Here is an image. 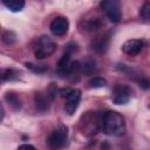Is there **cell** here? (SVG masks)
<instances>
[{"label":"cell","instance_id":"12","mask_svg":"<svg viewBox=\"0 0 150 150\" xmlns=\"http://www.w3.org/2000/svg\"><path fill=\"white\" fill-rule=\"evenodd\" d=\"M5 100L7 101V103L11 105V108L14 111H18V110L21 109V105H22L21 104V100H20V97L16 94H14V93H7L5 95Z\"/></svg>","mask_w":150,"mask_h":150},{"label":"cell","instance_id":"7","mask_svg":"<svg viewBox=\"0 0 150 150\" xmlns=\"http://www.w3.org/2000/svg\"><path fill=\"white\" fill-rule=\"evenodd\" d=\"M130 96H131V90L129 87L127 86H122V84H118L112 90V102L117 105H121V104H125L129 102L130 100Z\"/></svg>","mask_w":150,"mask_h":150},{"label":"cell","instance_id":"11","mask_svg":"<svg viewBox=\"0 0 150 150\" xmlns=\"http://www.w3.org/2000/svg\"><path fill=\"white\" fill-rule=\"evenodd\" d=\"M103 25L102 19L97 15H94L89 19H83V29L88 32H94L98 28H101Z\"/></svg>","mask_w":150,"mask_h":150},{"label":"cell","instance_id":"5","mask_svg":"<svg viewBox=\"0 0 150 150\" xmlns=\"http://www.w3.org/2000/svg\"><path fill=\"white\" fill-rule=\"evenodd\" d=\"M80 101H81V90L70 89V91L66 97V104H64V111L67 112V115L71 116L76 111V109L79 108Z\"/></svg>","mask_w":150,"mask_h":150},{"label":"cell","instance_id":"2","mask_svg":"<svg viewBox=\"0 0 150 150\" xmlns=\"http://www.w3.org/2000/svg\"><path fill=\"white\" fill-rule=\"evenodd\" d=\"M55 50H56V43L49 36L43 35L38 40V43L34 49V55L36 59L42 60L50 56Z\"/></svg>","mask_w":150,"mask_h":150},{"label":"cell","instance_id":"4","mask_svg":"<svg viewBox=\"0 0 150 150\" xmlns=\"http://www.w3.org/2000/svg\"><path fill=\"white\" fill-rule=\"evenodd\" d=\"M101 8L107 14L108 19L111 22H118L121 20L122 13H121V4L116 0H103L100 2Z\"/></svg>","mask_w":150,"mask_h":150},{"label":"cell","instance_id":"20","mask_svg":"<svg viewBox=\"0 0 150 150\" xmlns=\"http://www.w3.org/2000/svg\"><path fill=\"white\" fill-rule=\"evenodd\" d=\"M18 150H36V148L33 146L32 144H22L18 148Z\"/></svg>","mask_w":150,"mask_h":150},{"label":"cell","instance_id":"17","mask_svg":"<svg viewBox=\"0 0 150 150\" xmlns=\"http://www.w3.org/2000/svg\"><path fill=\"white\" fill-rule=\"evenodd\" d=\"M2 41H4L6 45H12V43H14V42L16 41V35H15V33L12 32V30H6V32H4V34H2Z\"/></svg>","mask_w":150,"mask_h":150},{"label":"cell","instance_id":"19","mask_svg":"<svg viewBox=\"0 0 150 150\" xmlns=\"http://www.w3.org/2000/svg\"><path fill=\"white\" fill-rule=\"evenodd\" d=\"M139 14L145 20L150 19V1H146L143 4V6L141 7V11H139Z\"/></svg>","mask_w":150,"mask_h":150},{"label":"cell","instance_id":"1","mask_svg":"<svg viewBox=\"0 0 150 150\" xmlns=\"http://www.w3.org/2000/svg\"><path fill=\"white\" fill-rule=\"evenodd\" d=\"M124 117L116 111H107L101 115V130L107 135L121 136L125 132Z\"/></svg>","mask_w":150,"mask_h":150},{"label":"cell","instance_id":"9","mask_svg":"<svg viewBox=\"0 0 150 150\" xmlns=\"http://www.w3.org/2000/svg\"><path fill=\"white\" fill-rule=\"evenodd\" d=\"M50 100H52V97L48 95V93H47V95L43 93H40V91L34 94V103L39 111H47L50 105V103H49Z\"/></svg>","mask_w":150,"mask_h":150},{"label":"cell","instance_id":"10","mask_svg":"<svg viewBox=\"0 0 150 150\" xmlns=\"http://www.w3.org/2000/svg\"><path fill=\"white\" fill-rule=\"evenodd\" d=\"M108 46H109V38L108 35H100V36H96L93 41H91V47L93 49L98 53V54H102V53H105L107 49H108Z\"/></svg>","mask_w":150,"mask_h":150},{"label":"cell","instance_id":"22","mask_svg":"<svg viewBox=\"0 0 150 150\" xmlns=\"http://www.w3.org/2000/svg\"><path fill=\"white\" fill-rule=\"evenodd\" d=\"M149 108H150V105H149Z\"/></svg>","mask_w":150,"mask_h":150},{"label":"cell","instance_id":"15","mask_svg":"<svg viewBox=\"0 0 150 150\" xmlns=\"http://www.w3.org/2000/svg\"><path fill=\"white\" fill-rule=\"evenodd\" d=\"M88 84H89L90 88H94V89L103 88V87L107 86V80L104 77H101V76H95V77H93V79L89 80Z\"/></svg>","mask_w":150,"mask_h":150},{"label":"cell","instance_id":"6","mask_svg":"<svg viewBox=\"0 0 150 150\" xmlns=\"http://www.w3.org/2000/svg\"><path fill=\"white\" fill-rule=\"evenodd\" d=\"M49 29L55 36H63L69 29V21L66 16H56L49 26Z\"/></svg>","mask_w":150,"mask_h":150},{"label":"cell","instance_id":"14","mask_svg":"<svg viewBox=\"0 0 150 150\" xmlns=\"http://www.w3.org/2000/svg\"><path fill=\"white\" fill-rule=\"evenodd\" d=\"M20 71L14 69V68H7L4 69L1 73V80L2 81H12V80H16L19 77Z\"/></svg>","mask_w":150,"mask_h":150},{"label":"cell","instance_id":"21","mask_svg":"<svg viewBox=\"0 0 150 150\" xmlns=\"http://www.w3.org/2000/svg\"><path fill=\"white\" fill-rule=\"evenodd\" d=\"M139 86H141L142 88H144V89H148V88L150 87V83H149V81H148L146 79H141V80H139Z\"/></svg>","mask_w":150,"mask_h":150},{"label":"cell","instance_id":"16","mask_svg":"<svg viewBox=\"0 0 150 150\" xmlns=\"http://www.w3.org/2000/svg\"><path fill=\"white\" fill-rule=\"evenodd\" d=\"M25 64L29 70H32L33 73H36V74H42V73L47 71V69H48V67L46 64H35L33 62H26Z\"/></svg>","mask_w":150,"mask_h":150},{"label":"cell","instance_id":"13","mask_svg":"<svg viewBox=\"0 0 150 150\" xmlns=\"http://www.w3.org/2000/svg\"><path fill=\"white\" fill-rule=\"evenodd\" d=\"M2 5L8 8L11 12H20L25 7L23 0H4Z\"/></svg>","mask_w":150,"mask_h":150},{"label":"cell","instance_id":"3","mask_svg":"<svg viewBox=\"0 0 150 150\" xmlns=\"http://www.w3.org/2000/svg\"><path fill=\"white\" fill-rule=\"evenodd\" d=\"M68 139V128L66 125H60L55 130L52 131V134L48 136L47 143L52 149H61L66 145Z\"/></svg>","mask_w":150,"mask_h":150},{"label":"cell","instance_id":"8","mask_svg":"<svg viewBox=\"0 0 150 150\" xmlns=\"http://www.w3.org/2000/svg\"><path fill=\"white\" fill-rule=\"evenodd\" d=\"M143 47H144L143 40H139V39H130V40H127L122 45V50L127 55L134 56V55H137L143 49Z\"/></svg>","mask_w":150,"mask_h":150},{"label":"cell","instance_id":"18","mask_svg":"<svg viewBox=\"0 0 150 150\" xmlns=\"http://www.w3.org/2000/svg\"><path fill=\"white\" fill-rule=\"evenodd\" d=\"M81 70L86 74H91L93 71H95V62L93 60L86 61L83 64H81Z\"/></svg>","mask_w":150,"mask_h":150}]
</instances>
